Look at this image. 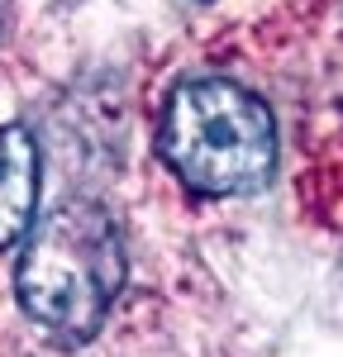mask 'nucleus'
<instances>
[{"mask_svg":"<svg viewBox=\"0 0 343 357\" xmlns=\"http://www.w3.org/2000/svg\"><path fill=\"white\" fill-rule=\"evenodd\" d=\"M124 276H129V257L119 224L100 200L77 195L33 224L15 286L24 314L48 338L82 348L100 333L114 296L124 291Z\"/></svg>","mask_w":343,"mask_h":357,"instance_id":"1","label":"nucleus"},{"mask_svg":"<svg viewBox=\"0 0 343 357\" xmlns=\"http://www.w3.org/2000/svg\"><path fill=\"white\" fill-rule=\"evenodd\" d=\"M158 153L191 191L248 195L277 167V124L253 91L224 77H191L167 96Z\"/></svg>","mask_w":343,"mask_h":357,"instance_id":"2","label":"nucleus"},{"mask_svg":"<svg viewBox=\"0 0 343 357\" xmlns=\"http://www.w3.org/2000/svg\"><path fill=\"white\" fill-rule=\"evenodd\" d=\"M33 210H38V148L20 124H10L0 129V248H15L33 229Z\"/></svg>","mask_w":343,"mask_h":357,"instance_id":"3","label":"nucleus"}]
</instances>
